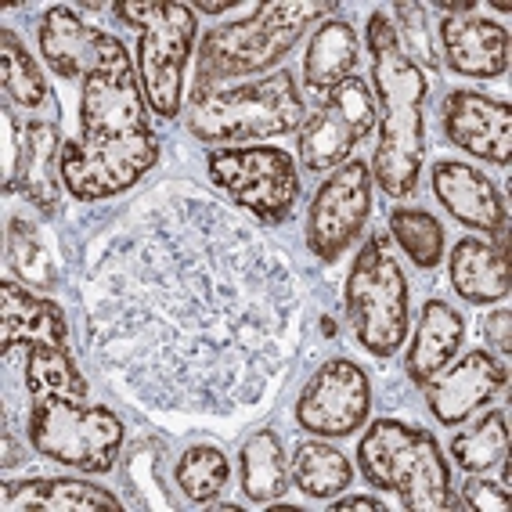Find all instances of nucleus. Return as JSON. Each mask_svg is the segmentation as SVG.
<instances>
[{"label":"nucleus","instance_id":"nucleus-27","mask_svg":"<svg viewBox=\"0 0 512 512\" xmlns=\"http://www.w3.org/2000/svg\"><path fill=\"white\" fill-rule=\"evenodd\" d=\"M354 145H357V134L329 109V105L303 119V127H300L303 170H311V174H329V170L347 163Z\"/></svg>","mask_w":512,"mask_h":512},{"label":"nucleus","instance_id":"nucleus-12","mask_svg":"<svg viewBox=\"0 0 512 512\" xmlns=\"http://www.w3.org/2000/svg\"><path fill=\"white\" fill-rule=\"evenodd\" d=\"M368 408H372V386L365 368L347 357H336L307 379L296 401V422L314 437H350L365 426Z\"/></svg>","mask_w":512,"mask_h":512},{"label":"nucleus","instance_id":"nucleus-16","mask_svg":"<svg viewBox=\"0 0 512 512\" xmlns=\"http://www.w3.org/2000/svg\"><path fill=\"white\" fill-rule=\"evenodd\" d=\"M433 195L440 206L473 231H484L487 238H498V249L509 246L505 228H509V210H505L502 192L494 181L466 163H437L430 170Z\"/></svg>","mask_w":512,"mask_h":512},{"label":"nucleus","instance_id":"nucleus-2","mask_svg":"<svg viewBox=\"0 0 512 512\" xmlns=\"http://www.w3.org/2000/svg\"><path fill=\"white\" fill-rule=\"evenodd\" d=\"M159 141L130 55L87 76L80 94V134L65 141L62 181L80 202L116 199L156 166Z\"/></svg>","mask_w":512,"mask_h":512},{"label":"nucleus","instance_id":"nucleus-26","mask_svg":"<svg viewBox=\"0 0 512 512\" xmlns=\"http://www.w3.org/2000/svg\"><path fill=\"white\" fill-rule=\"evenodd\" d=\"M22 350V386L26 397H47V394H65V397H87V379L76 368L65 347L55 343H29Z\"/></svg>","mask_w":512,"mask_h":512},{"label":"nucleus","instance_id":"nucleus-18","mask_svg":"<svg viewBox=\"0 0 512 512\" xmlns=\"http://www.w3.org/2000/svg\"><path fill=\"white\" fill-rule=\"evenodd\" d=\"M444 58L458 76L494 80L509 69V29L484 15H444L440 22Z\"/></svg>","mask_w":512,"mask_h":512},{"label":"nucleus","instance_id":"nucleus-35","mask_svg":"<svg viewBox=\"0 0 512 512\" xmlns=\"http://www.w3.org/2000/svg\"><path fill=\"white\" fill-rule=\"evenodd\" d=\"M462 505L473 512H505L512 498L505 484H494L487 476H469L466 487H462Z\"/></svg>","mask_w":512,"mask_h":512},{"label":"nucleus","instance_id":"nucleus-10","mask_svg":"<svg viewBox=\"0 0 512 512\" xmlns=\"http://www.w3.org/2000/svg\"><path fill=\"white\" fill-rule=\"evenodd\" d=\"M206 170L220 192H228V199L253 213L260 224L275 228L293 217L296 199H300V177H296V163L285 148H213L206 156Z\"/></svg>","mask_w":512,"mask_h":512},{"label":"nucleus","instance_id":"nucleus-36","mask_svg":"<svg viewBox=\"0 0 512 512\" xmlns=\"http://www.w3.org/2000/svg\"><path fill=\"white\" fill-rule=\"evenodd\" d=\"M484 339L491 343V350L502 354V361H509L512 354V311L498 307L484 318Z\"/></svg>","mask_w":512,"mask_h":512},{"label":"nucleus","instance_id":"nucleus-25","mask_svg":"<svg viewBox=\"0 0 512 512\" xmlns=\"http://www.w3.org/2000/svg\"><path fill=\"white\" fill-rule=\"evenodd\" d=\"M289 480H293L296 491H303L314 502H325V498H336L339 491H347L350 480H354V466L343 451H336L332 444H321V440H307L300 444L289 462Z\"/></svg>","mask_w":512,"mask_h":512},{"label":"nucleus","instance_id":"nucleus-3","mask_svg":"<svg viewBox=\"0 0 512 512\" xmlns=\"http://www.w3.org/2000/svg\"><path fill=\"white\" fill-rule=\"evenodd\" d=\"M368 51H372V87L379 98V145L372 156V177L390 199L415 192L426 159V73L404 55L394 22L383 11L368 19Z\"/></svg>","mask_w":512,"mask_h":512},{"label":"nucleus","instance_id":"nucleus-28","mask_svg":"<svg viewBox=\"0 0 512 512\" xmlns=\"http://www.w3.org/2000/svg\"><path fill=\"white\" fill-rule=\"evenodd\" d=\"M8 264L26 289L51 293L58 285L55 249L47 246V238L40 235L37 224H29V220H22V217L8 220Z\"/></svg>","mask_w":512,"mask_h":512},{"label":"nucleus","instance_id":"nucleus-17","mask_svg":"<svg viewBox=\"0 0 512 512\" xmlns=\"http://www.w3.org/2000/svg\"><path fill=\"white\" fill-rule=\"evenodd\" d=\"M62 152L65 141L58 123H26L15 156V174L4 184V192H19L40 213H55L62 206Z\"/></svg>","mask_w":512,"mask_h":512},{"label":"nucleus","instance_id":"nucleus-14","mask_svg":"<svg viewBox=\"0 0 512 512\" xmlns=\"http://www.w3.org/2000/svg\"><path fill=\"white\" fill-rule=\"evenodd\" d=\"M444 134L451 145L476 159L509 170L512 163V109L480 91H451L444 98Z\"/></svg>","mask_w":512,"mask_h":512},{"label":"nucleus","instance_id":"nucleus-11","mask_svg":"<svg viewBox=\"0 0 512 512\" xmlns=\"http://www.w3.org/2000/svg\"><path fill=\"white\" fill-rule=\"evenodd\" d=\"M372 217V166L361 159L336 166L314 192L307 210V249L332 264L354 246Z\"/></svg>","mask_w":512,"mask_h":512},{"label":"nucleus","instance_id":"nucleus-29","mask_svg":"<svg viewBox=\"0 0 512 512\" xmlns=\"http://www.w3.org/2000/svg\"><path fill=\"white\" fill-rule=\"evenodd\" d=\"M509 451V415L505 412H487L484 419H476L469 430L455 433L451 440V458L466 473H487L491 466L505 462Z\"/></svg>","mask_w":512,"mask_h":512},{"label":"nucleus","instance_id":"nucleus-21","mask_svg":"<svg viewBox=\"0 0 512 512\" xmlns=\"http://www.w3.org/2000/svg\"><path fill=\"white\" fill-rule=\"evenodd\" d=\"M451 285L466 303H498L509 296V253L484 238H462L451 249Z\"/></svg>","mask_w":512,"mask_h":512},{"label":"nucleus","instance_id":"nucleus-7","mask_svg":"<svg viewBox=\"0 0 512 512\" xmlns=\"http://www.w3.org/2000/svg\"><path fill=\"white\" fill-rule=\"evenodd\" d=\"M303 119H307L303 94L293 73L282 69L260 83L210 91L206 98H195L188 130L206 145L231 148V141H260L289 134V130L303 127Z\"/></svg>","mask_w":512,"mask_h":512},{"label":"nucleus","instance_id":"nucleus-37","mask_svg":"<svg viewBox=\"0 0 512 512\" xmlns=\"http://www.w3.org/2000/svg\"><path fill=\"white\" fill-rule=\"evenodd\" d=\"M332 509L336 512H386V502H379L375 494H343Z\"/></svg>","mask_w":512,"mask_h":512},{"label":"nucleus","instance_id":"nucleus-1","mask_svg":"<svg viewBox=\"0 0 512 512\" xmlns=\"http://www.w3.org/2000/svg\"><path fill=\"white\" fill-rule=\"evenodd\" d=\"M80 307L105 379L159 415L256 412L300 347L285 253L192 184L156 188L101 238Z\"/></svg>","mask_w":512,"mask_h":512},{"label":"nucleus","instance_id":"nucleus-34","mask_svg":"<svg viewBox=\"0 0 512 512\" xmlns=\"http://www.w3.org/2000/svg\"><path fill=\"white\" fill-rule=\"evenodd\" d=\"M397 15V40H401L404 55L412 58L419 69H430L437 76V51H433V33H430V8L426 4H412L404 0L394 8Z\"/></svg>","mask_w":512,"mask_h":512},{"label":"nucleus","instance_id":"nucleus-23","mask_svg":"<svg viewBox=\"0 0 512 512\" xmlns=\"http://www.w3.org/2000/svg\"><path fill=\"white\" fill-rule=\"evenodd\" d=\"M361 47H357V33L350 22L329 19L314 29L311 44H307V62H303V76L314 94H329L336 83L354 76V65Z\"/></svg>","mask_w":512,"mask_h":512},{"label":"nucleus","instance_id":"nucleus-9","mask_svg":"<svg viewBox=\"0 0 512 512\" xmlns=\"http://www.w3.org/2000/svg\"><path fill=\"white\" fill-rule=\"evenodd\" d=\"M123 26L141 29L138 37V73L148 109L163 119H177L184 105V69L192 58L195 37V8L170 0V4H112Z\"/></svg>","mask_w":512,"mask_h":512},{"label":"nucleus","instance_id":"nucleus-8","mask_svg":"<svg viewBox=\"0 0 512 512\" xmlns=\"http://www.w3.org/2000/svg\"><path fill=\"white\" fill-rule=\"evenodd\" d=\"M343 307L357 343L372 357H394L408 339V278L383 231H375L354 256Z\"/></svg>","mask_w":512,"mask_h":512},{"label":"nucleus","instance_id":"nucleus-24","mask_svg":"<svg viewBox=\"0 0 512 512\" xmlns=\"http://www.w3.org/2000/svg\"><path fill=\"white\" fill-rule=\"evenodd\" d=\"M242 491L256 505H275L289 491V466L285 448L275 430H256L242 444Z\"/></svg>","mask_w":512,"mask_h":512},{"label":"nucleus","instance_id":"nucleus-19","mask_svg":"<svg viewBox=\"0 0 512 512\" xmlns=\"http://www.w3.org/2000/svg\"><path fill=\"white\" fill-rule=\"evenodd\" d=\"M29 343H55V347L69 343L62 307L33 296L19 282H0V347L8 354Z\"/></svg>","mask_w":512,"mask_h":512},{"label":"nucleus","instance_id":"nucleus-31","mask_svg":"<svg viewBox=\"0 0 512 512\" xmlns=\"http://www.w3.org/2000/svg\"><path fill=\"white\" fill-rule=\"evenodd\" d=\"M0 83L11 101H19L22 109H40L47 101L44 73L37 69L33 55L26 51L15 29H0Z\"/></svg>","mask_w":512,"mask_h":512},{"label":"nucleus","instance_id":"nucleus-13","mask_svg":"<svg viewBox=\"0 0 512 512\" xmlns=\"http://www.w3.org/2000/svg\"><path fill=\"white\" fill-rule=\"evenodd\" d=\"M40 51L62 80H87L127 55L112 33L87 26L73 8H51L40 22Z\"/></svg>","mask_w":512,"mask_h":512},{"label":"nucleus","instance_id":"nucleus-33","mask_svg":"<svg viewBox=\"0 0 512 512\" xmlns=\"http://www.w3.org/2000/svg\"><path fill=\"white\" fill-rule=\"evenodd\" d=\"M325 105L336 112L343 123L357 134V141H365L372 134L375 119V101H372V87L365 80H357V76H347L343 83H336L329 94H325Z\"/></svg>","mask_w":512,"mask_h":512},{"label":"nucleus","instance_id":"nucleus-30","mask_svg":"<svg viewBox=\"0 0 512 512\" xmlns=\"http://www.w3.org/2000/svg\"><path fill=\"white\" fill-rule=\"evenodd\" d=\"M174 480L181 487V494L188 502H213L231 480L228 455L213 444H199V448H188L174 466Z\"/></svg>","mask_w":512,"mask_h":512},{"label":"nucleus","instance_id":"nucleus-20","mask_svg":"<svg viewBox=\"0 0 512 512\" xmlns=\"http://www.w3.org/2000/svg\"><path fill=\"white\" fill-rule=\"evenodd\" d=\"M462 339H466L462 314L444 300H426V307L419 314V329H415L412 347H408V357H404L408 379L426 386L433 375L444 372L455 361Z\"/></svg>","mask_w":512,"mask_h":512},{"label":"nucleus","instance_id":"nucleus-15","mask_svg":"<svg viewBox=\"0 0 512 512\" xmlns=\"http://www.w3.org/2000/svg\"><path fill=\"white\" fill-rule=\"evenodd\" d=\"M509 383V365L498 361L491 350H469L458 365L444 368L426 383V404L440 426L466 422L476 408L494 401V394Z\"/></svg>","mask_w":512,"mask_h":512},{"label":"nucleus","instance_id":"nucleus-5","mask_svg":"<svg viewBox=\"0 0 512 512\" xmlns=\"http://www.w3.org/2000/svg\"><path fill=\"white\" fill-rule=\"evenodd\" d=\"M357 466L372 487L397 494L404 509H466L451 491V469L440 455V444L419 426L397 419L372 422V430L357 444Z\"/></svg>","mask_w":512,"mask_h":512},{"label":"nucleus","instance_id":"nucleus-32","mask_svg":"<svg viewBox=\"0 0 512 512\" xmlns=\"http://www.w3.org/2000/svg\"><path fill=\"white\" fill-rule=\"evenodd\" d=\"M390 235L397 238V246L412 256V264L422 267V271H433L440 264V256H444V228L426 210L397 206L390 213Z\"/></svg>","mask_w":512,"mask_h":512},{"label":"nucleus","instance_id":"nucleus-22","mask_svg":"<svg viewBox=\"0 0 512 512\" xmlns=\"http://www.w3.org/2000/svg\"><path fill=\"white\" fill-rule=\"evenodd\" d=\"M8 512H119L123 502L105 487L83 480H22L4 487Z\"/></svg>","mask_w":512,"mask_h":512},{"label":"nucleus","instance_id":"nucleus-38","mask_svg":"<svg viewBox=\"0 0 512 512\" xmlns=\"http://www.w3.org/2000/svg\"><path fill=\"white\" fill-rule=\"evenodd\" d=\"M231 8V0H220V4H206V0H202L199 4V11H210V15H220V11H228Z\"/></svg>","mask_w":512,"mask_h":512},{"label":"nucleus","instance_id":"nucleus-6","mask_svg":"<svg viewBox=\"0 0 512 512\" xmlns=\"http://www.w3.org/2000/svg\"><path fill=\"white\" fill-rule=\"evenodd\" d=\"M26 437L33 451L80 473H109L123 451V422L109 404L47 394L26 401Z\"/></svg>","mask_w":512,"mask_h":512},{"label":"nucleus","instance_id":"nucleus-4","mask_svg":"<svg viewBox=\"0 0 512 512\" xmlns=\"http://www.w3.org/2000/svg\"><path fill=\"white\" fill-rule=\"evenodd\" d=\"M329 11L332 4H321V0H307V4L282 0V4H260L242 22L210 29L199 44V73H195L192 101L217 91L220 80L256 76L278 65L307 33V26H314Z\"/></svg>","mask_w":512,"mask_h":512}]
</instances>
